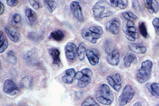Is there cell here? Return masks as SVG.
Masks as SVG:
<instances>
[{
  "mask_svg": "<svg viewBox=\"0 0 159 106\" xmlns=\"http://www.w3.org/2000/svg\"><path fill=\"white\" fill-rule=\"evenodd\" d=\"M92 13L97 20H101L102 19L110 17L113 15V11L112 10V6L109 2L100 0L98 1L94 4L92 8Z\"/></svg>",
  "mask_w": 159,
  "mask_h": 106,
  "instance_id": "cell-1",
  "label": "cell"
},
{
  "mask_svg": "<svg viewBox=\"0 0 159 106\" xmlns=\"http://www.w3.org/2000/svg\"><path fill=\"white\" fill-rule=\"evenodd\" d=\"M96 99L98 103L104 105H110L113 102V94L108 85L102 83L98 87V92L96 94Z\"/></svg>",
  "mask_w": 159,
  "mask_h": 106,
  "instance_id": "cell-2",
  "label": "cell"
},
{
  "mask_svg": "<svg viewBox=\"0 0 159 106\" xmlns=\"http://www.w3.org/2000/svg\"><path fill=\"white\" fill-rule=\"evenodd\" d=\"M103 35V30L101 26L92 25L87 28H84L81 30V36L83 39L91 42L92 44H96L98 40Z\"/></svg>",
  "mask_w": 159,
  "mask_h": 106,
  "instance_id": "cell-3",
  "label": "cell"
},
{
  "mask_svg": "<svg viewBox=\"0 0 159 106\" xmlns=\"http://www.w3.org/2000/svg\"><path fill=\"white\" fill-rule=\"evenodd\" d=\"M153 63L150 60L144 61L141 63V67L138 69L136 73V80L140 83H144L149 80V78L152 76V72Z\"/></svg>",
  "mask_w": 159,
  "mask_h": 106,
  "instance_id": "cell-4",
  "label": "cell"
},
{
  "mask_svg": "<svg viewBox=\"0 0 159 106\" xmlns=\"http://www.w3.org/2000/svg\"><path fill=\"white\" fill-rule=\"evenodd\" d=\"M92 71L90 68H84L76 73L75 79L77 80V86L80 88H84L87 87L91 82L92 78Z\"/></svg>",
  "mask_w": 159,
  "mask_h": 106,
  "instance_id": "cell-5",
  "label": "cell"
},
{
  "mask_svg": "<svg viewBox=\"0 0 159 106\" xmlns=\"http://www.w3.org/2000/svg\"><path fill=\"white\" fill-rule=\"evenodd\" d=\"M135 96V90L129 84L125 85V87L123 88L121 94L119 97V106H125L130 101L133 100Z\"/></svg>",
  "mask_w": 159,
  "mask_h": 106,
  "instance_id": "cell-6",
  "label": "cell"
},
{
  "mask_svg": "<svg viewBox=\"0 0 159 106\" xmlns=\"http://www.w3.org/2000/svg\"><path fill=\"white\" fill-rule=\"evenodd\" d=\"M124 32L125 33L126 38L128 40L134 42L138 38V32L133 21H126L124 27Z\"/></svg>",
  "mask_w": 159,
  "mask_h": 106,
  "instance_id": "cell-7",
  "label": "cell"
},
{
  "mask_svg": "<svg viewBox=\"0 0 159 106\" xmlns=\"http://www.w3.org/2000/svg\"><path fill=\"white\" fill-rule=\"evenodd\" d=\"M107 81L110 87L114 89L115 91H119L122 88L123 79L122 77L119 73H113L107 77Z\"/></svg>",
  "mask_w": 159,
  "mask_h": 106,
  "instance_id": "cell-8",
  "label": "cell"
},
{
  "mask_svg": "<svg viewBox=\"0 0 159 106\" xmlns=\"http://www.w3.org/2000/svg\"><path fill=\"white\" fill-rule=\"evenodd\" d=\"M3 91L8 95H11V96H14V95H16L18 94L19 91V87L17 86L16 83L14 82L11 79H6L4 83H3Z\"/></svg>",
  "mask_w": 159,
  "mask_h": 106,
  "instance_id": "cell-9",
  "label": "cell"
},
{
  "mask_svg": "<svg viewBox=\"0 0 159 106\" xmlns=\"http://www.w3.org/2000/svg\"><path fill=\"white\" fill-rule=\"evenodd\" d=\"M70 10L71 13L73 14L74 17L77 20L80 22L85 21V17L83 15L82 9L80 7L79 2L77 1H73L70 3Z\"/></svg>",
  "mask_w": 159,
  "mask_h": 106,
  "instance_id": "cell-10",
  "label": "cell"
},
{
  "mask_svg": "<svg viewBox=\"0 0 159 106\" xmlns=\"http://www.w3.org/2000/svg\"><path fill=\"white\" fill-rule=\"evenodd\" d=\"M64 52H65V56L69 61L73 62L75 61L77 57V48L76 45L73 42H69L66 44Z\"/></svg>",
  "mask_w": 159,
  "mask_h": 106,
  "instance_id": "cell-11",
  "label": "cell"
},
{
  "mask_svg": "<svg viewBox=\"0 0 159 106\" xmlns=\"http://www.w3.org/2000/svg\"><path fill=\"white\" fill-rule=\"evenodd\" d=\"M120 24L121 23H120V19L119 18H113L111 20L107 22L106 30L113 35H118L119 33Z\"/></svg>",
  "mask_w": 159,
  "mask_h": 106,
  "instance_id": "cell-12",
  "label": "cell"
},
{
  "mask_svg": "<svg viewBox=\"0 0 159 106\" xmlns=\"http://www.w3.org/2000/svg\"><path fill=\"white\" fill-rule=\"evenodd\" d=\"M86 57L92 66H96L99 62V53L96 49H88L86 51Z\"/></svg>",
  "mask_w": 159,
  "mask_h": 106,
  "instance_id": "cell-13",
  "label": "cell"
},
{
  "mask_svg": "<svg viewBox=\"0 0 159 106\" xmlns=\"http://www.w3.org/2000/svg\"><path fill=\"white\" fill-rule=\"evenodd\" d=\"M4 30H5V33L8 36V37L12 40L13 42H18L19 40H20V34L15 28L10 27V26H5Z\"/></svg>",
  "mask_w": 159,
  "mask_h": 106,
  "instance_id": "cell-14",
  "label": "cell"
},
{
  "mask_svg": "<svg viewBox=\"0 0 159 106\" xmlns=\"http://www.w3.org/2000/svg\"><path fill=\"white\" fill-rule=\"evenodd\" d=\"M76 73L74 68H70L64 72V75L62 76V81L66 84H71L75 78Z\"/></svg>",
  "mask_w": 159,
  "mask_h": 106,
  "instance_id": "cell-15",
  "label": "cell"
},
{
  "mask_svg": "<svg viewBox=\"0 0 159 106\" xmlns=\"http://www.w3.org/2000/svg\"><path fill=\"white\" fill-rule=\"evenodd\" d=\"M119 59H120V54L118 49H115L110 53L107 55V61L108 63L112 66H117L119 63Z\"/></svg>",
  "mask_w": 159,
  "mask_h": 106,
  "instance_id": "cell-16",
  "label": "cell"
},
{
  "mask_svg": "<svg viewBox=\"0 0 159 106\" xmlns=\"http://www.w3.org/2000/svg\"><path fill=\"white\" fill-rule=\"evenodd\" d=\"M144 3L150 14H157L159 11V3L156 0H146Z\"/></svg>",
  "mask_w": 159,
  "mask_h": 106,
  "instance_id": "cell-17",
  "label": "cell"
},
{
  "mask_svg": "<svg viewBox=\"0 0 159 106\" xmlns=\"http://www.w3.org/2000/svg\"><path fill=\"white\" fill-rule=\"evenodd\" d=\"M129 49L136 54H145L147 51V48L141 43H131L129 45Z\"/></svg>",
  "mask_w": 159,
  "mask_h": 106,
  "instance_id": "cell-18",
  "label": "cell"
},
{
  "mask_svg": "<svg viewBox=\"0 0 159 106\" xmlns=\"http://www.w3.org/2000/svg\"><path fill=\"white\" fill-rule=\"evenodd\" d=\"M49 55L50 57H52V63L54 65H58L60 66L61 64V59H60V52L59 50L55 47H52V48L49 49Z\"/></svg>",
  "mask_w": 159,
  "mask_h": 106,
  "instance_id": "cell-19",
  "label": "cell"
},
{
  "mask_svg": "<svg viewBox=\"0 0 159 106\" xmlns=\"http://www.w3.org/2000/svg\"><path fill=\"white\" fill-rule=\"evenodd\" d=\"M110 5L113 8H119L120 9H125L128 6L129 2L127 0H111Z\"/></svg>",
  "mask_w": 159,
  "mask_h": 106,
  "instance_id": "cell-20",
  "label": "cell"
},
{
  "mask_svg": "<svg viewBox=\"0 0 159 106\" xmlns=\"http://www.w3.org/2000/svg\"><path fill=\"white\" fill-rule=\"evenodd\" d=\"M25 16H26V18H27L28 21H29L30 24H34L37 22V14H36V12L34 10H32L30 8H27V9H25Z\"/></svg>",
  "mask_w": 159,
  "mask_h": 106,
  "instance_id": "cell-21",
  "label": "cell"
},
{
  "mask_svg": "<svg viewBox=\"0 0 159 106\" xmlns=\"http://www.w3.org/2000/svg\"><path fill=\"white\" fill-rule=\"evenodd\" d=\"M49 38L51 40H53L55 41H61L64 38V33L61 30H57L52 31V33L50 34Z\"/></svg>",
  "mask_w": 159,
  "mask_h": 106,
  "instance_id": "cell-22",
  "label": "cell"
},
{
  "mask_svg": "<svg viewBox=\"0 0 159 106\" xmlns=\"http://www.w3.org/2000/svg\"><path fill=\"white\" fill-rule=\"evenodd\" d=\"M147 88L150 91L151 94L156 98H159V83H152L147 85Z\"/></svg>",
  "mask_w": 159,
  "mask_h": 106,
  "instance_id": "cell-23",
  "label": "cell"
},
{
  "mask_svg": "<svg viewBox=\"0 0 159 106\" xmlns=\"http://www.w3.org/2000/svg\"><path fill=\"white\" fill-rule=\"evenodd\" d=\"M86 47L85 43H80L79 46L77 48V57L79 58L80 61H83L85 59V57L86 55Z\"/></svg>",
  "mask_w": 159,
  "mask_h": 106,
  "instance_id": "cell-24",
  "label": "cell"
},
{
  "mask_svg": "<svg viewBox=\"0 0 159 106\" xmlns=\"http://www.w3.org/2000/svg\"><path fill=\"white\" fill-rule=\"evenodd\" d=\"M8 45H9V42L7 40L6 36H4L3 31H1L0 32V53L5 52Z\"/></svg>",
  "mask_w": 159,
  "mask_h": 106,
  "instance_id": "cell-25",
  "label": "cell"
},
{
  "mask_svg": "<svg viewBox=\"0 0 159 106\" xmlns=\"http://www.w3.org/2000/svg\"><path fill=\"white\" fill-rule=\"evenodd\" d=\"M136 57L133 53H127L125 56L124 57V64H125V67H129L134 61H135Z\"/></svg>",
  "mask_w": 159,
  "mask_h": 106,
  "instance_id": "cell-26",
  "label": "cell"
},
{
  "mask_svg": "<svg viewBox=\"0 0 159 106\" xmlns=\"http://www.w3.org/2000/svg\"><path fill=\"white\" fill-rule=\"evenodd\" d=\"M80 106H99V104L97 100H94L91 96H89L83 101Z\"/></svg>",
  "mask_w": 159,
  "mask_h": 106,
  "instance_id": "cell-27",
  "label": "cell"
},
{
  "mask_svg": "<svg viewBox=\"0 0 159 106\" xmlns=\"http://www.w3.org/2000/svg\"><path fill=\"white\" fill-rule=\"evenodd\" d=\"M43 3L46 5L47 9H48L49 12L51 13L53 12L55 10L56 7H57V2L53 1V0H45Z\"/></svg>",
  "mask_w": 159,
  "mask_h": 106,
  "instance_id": "cell-28",
  "label": "cell"
},
{
  "mask_svg": "<svg viewBox=\"0 0 159 106\" xmlns=\"http://www.w3.org/2000/svg\"><path fill=\"white\" fill-rule=\"evenodd\" d=\"M115 49L117 48L115 47V45H113V43L110 40H107L105 41V43H104V50H105V52H106L107 54L114 51Z\"/></svg>",
  "mask_w": 159,
  "mask_h": 106,
  "instance_id": "cell-29",
  "label": "cell"
},
{
  "mask_svg": "<svg viewBox=\"0 0 159 106\" xmlns=\"http://www.w3.org/2000/svg\"><path fill=\"white\" fill-rule=\"evenodd\" d=\"M20 84V86H21L22 88H31V84H32V78H31V77H25L24 78L21 79Z\"/></svg>",
  "mask_w": 159,
  "mask_h": 106,
  "instance_id": "cell-30",
  "label": "cell"
},
{
  "mask_svg": "<svg viewBox=\"0 0 159 106\" xmlns=\"http://www.w3.org/2000/svg\"><path fill=\"white\" fill-rule=\"evenodd\" d=\"M122 16L127 21H134V20H136L138 19L137 15H135V14H133L130 11L122 13Z\"/></svg>",
  "mask_w": 159,
  "mask_h": 106,
  "instance_id": "cell-31",
  "label": "cell"
},
{
  "mask_svg": "<svg viewBox=\"0 0 159 106\" xmlns=\"http://www.w3.org/2000/svg\"><path fill=\"white\" fill-rule=\"evenodd\" d=\"M6 59L9 63L11 64H16L17 62V57H16L15 52H13V51H10V52H8V54L6 56Z\"/></svg>",
  "mask_w": 159,
  "mask_h": 106,
  "instance_id": "cell-32",
  "label": "cell"
},
{
  "mask_svg": "<svg viewBox=\"0 0 159 106\" xmlns=\"http://www.w3.org/2000/svg\"><path fill=\"white\" fill-rule=\"evenodd\" d=\"M11 23L15 26H20L21 23V17L19 14H15L11 18Z\"/></svg>",
  "mask_w": 159,
  "mask_h": 106,
  "instance_id": "cell-33",
  "label": "cell"
},
{
  "mask_svg": "<svg viewBox=\"0 0 159 106\" xmlns=\"http://www.w3.org/2000/svg\"><path fill=\"white\" fill-rule=\"evenodd\" d=\"M139 31L140 33L141 34V36L145 38H147L148 36V33H147V25L144 22H141L139 24Z\"/></svg>",
  "mask_w": 159,
  "mask_h": 106,
  "instance_id": "cell-34",
  "label": "cell"
},
{
  "mask_svg": "<svg viewBox=\"0 0 159 106\" xmlns=\"http://www.w3.org/2000/svg\"><path fill=\"white\" fill-rule=\"evenodd\" d=\"M152 25L154 29H155V31H156V34L157 36H159V18H154L152 19Z\"/></svg>",
  "mask_w": 159,
  "mask_h": 106,
  "instance_id": "cell-35",
  "label": "cell"
},
{
  "mask_svg": "<svg viewBox=\"0 0 159 106\" xmlns=\"http://www.w3.org/2000/svg\"><path fill=\"white\" fill-rule=\"evenodd\" d=\"M132 6H133V9H135L136 12H141V5H140V3L138 1H133L132 2Z\"/></svg>",
  "mask_w": 159,
  "mask_h": 106,
  "instance_id": "cell-36",
  "label": "cell"
},
{
  "mask_svg": "<svg viewBox=\"0 0 159 106\" xmlns=\"http://www.w3.org/2000/svg\"><path fill=\"white\" fill-rule=\"evenodd\" d=\"M29 3L31 4V7H33L34 9H40V3L37 1H33V0H29Z\"/></svg>",
  "mask_w": 159,
  "mask_h": 106,
  "instance_id": "cell-37",
  "label": "cell"
},
{
  "mask_svg": "<svg viewBox=\"0 0 159 106\" xmlns=\"http://www.w3.org/2000/svg\"><path fill=\"white\" fill-rule=\"evenodd\" d=\"M7 4L10 7H15L18 4V1H16V0H8Z\"/></svg>",
  "mask_w": 159,
  "mask_h": 106,
  "instance_id": "cell-38",
  "label": "cell"
},
{
  "mask_svg": "<svg viewBox=\"0 0 159 106\" xmlns=\"http://www.w3.org/2000/svg\"><path fill=\"white\" fill-rule=\"evenodd\" d=\"M0 6H1V10H0V15H3V12H4V5H3L2 2L0 3Z\"/></svg>",
  "mask_w": 159,
  "mask_h": 106,
  "instance_id": "cell-39",
  "label": "cell"
},
{
  "mask_svg": "<svg viewBox=\"0 0 159 106\" xmlns=\"http://www.w3.org/2000/svg\"><path fill=\"white\" fill-rule=\"evenodd\" d=\"M133 106H144V104L142 101H138Z\"/></svg>",
  "mask_w": 159,
  "mask_h": 106,
  "instance_id": "cell-40",
  "label": "cell"
},
{
  "mask_svg": "<svg viewBox=\"0 0 159 106\" xmlns=\"http://www.w3.org/2000/svg\"><path fill=\"white\" fill-rule=\"evenodd\" d=\"M157 106H159V103H158V104H157Z\"/></svg>",
  "mask_w": 159,
  "mask_h": 106,
  "instance_id": "cell-41",
  "label": "cell"
}]
</instances>
